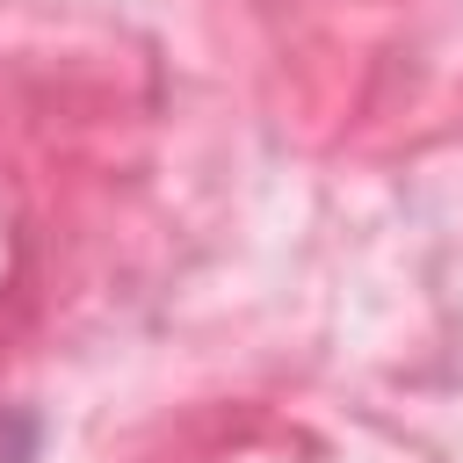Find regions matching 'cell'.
<instances>
[{
    "mask_svg": "<svg viewBox=\"0 0 463 463\" xmlns=\"http://www.w3.org/2000/svg\"><path fill=\"white\" fill-rule=\"evenodd\" d=\"M29 456H36V420L0 412V463H29Z\"/></svg>",
    "mask_w": 463,
    "mask_h": 463,
    "instance_id": "1",
    "label": "cell"
}]
</instances>
